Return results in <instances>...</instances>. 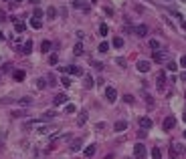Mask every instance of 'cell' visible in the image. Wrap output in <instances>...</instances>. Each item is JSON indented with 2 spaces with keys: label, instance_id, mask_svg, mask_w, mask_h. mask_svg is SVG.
Segmentation results:
<instances>
[{
  "label": "cell",
  "instance_id": "6da1fadb",
  "mask_svg": "<svg viewBox=\"0 0 186 159\" xmlns=\"http://www.w3.org/2000/svg\"><path fill=\"white\" fill-rule=\"evenodd\" d=\"M61 73L65 75V73H69V75H83V69L81 67H75V65H71V67H61Z\"/></svg>",
  "mask_w": 186,
  "mask_h": 159
},
{
  "label": "cell",
  "instance_id": "7a4b0ae2",
  "mask_svg": "<svg viewBox=\"0 0 186 159\" xmlns=\"http://www.w3.org/2000/svg\"><path fill=\"white\" fill-rule=\"evenodd\" d=\"M134 155L138 159L146 157V145H144V143H136V145H134Z\"/></svg>",
  "mask_w": 186,
  "mask_h": 159
},
{
  "label": "cell",
  "instance_id": "3957f363",
  "mask_svg": "<svg viewBox=\"0 0 186 159\" xmlns=\"http://www.w3.org/2000/svg\"><path fill=\"white\" fill-rule=\"evenodd\" d=\"M174 125H176V119L170 115V117H166V119H164V123H162V129H164V131H170V129H174Z\"/></svg>",
  "mask_w": 186,
  "mask_h": 159
},
{
  "label": "cell",
  "instance_id": "277c9868",
  "mask_svg": "<svg viewBox=\"0 0 186 159\" xmlns=\"http://www.w3.org/2000/svg\"><path fill=\"white\" fill-rule=\"evenodd\" d=\"M105 99H107L109 103H113V101L117 99V91H115L113 87H107V89H105Z\"/></svg>",
  "mask_w": 186,
  "mask_h": 159
},
{
  "label": "cell",
  "instance_id": "5b68a950",
  "mask_svg": "<svg viewBox=\"0 0 186 159\" xmlns=\"http://www.w3.org/2000/svg\"><path fill=\"white\" fill-rule=\"evenodd\" d=\"M168 59V52L166 50H154V61L156 63H162V61H166Z\"/></svg>",
  "mask_w": 186,
  "mask_h": 159
},
{
  "label": "cell",
  "instance_id": "8992f818",
  "mask_svg": "<svg viewBox=\"0 0 186 159\" xmlns=\"http://www.w3.org/2000/svg\"><path fill=\"white\" fill-rule=\"evenodd\" d=\"M150 67H152L150 61H138V71H140V73H148Z\"/></svg>",
  "mask_w": 186,
  "mask_h": 159
},
{
  "label": "cell",
  "instance_id": "52a82bcc",
  "mask_svg": "<svg viewBox=\"0 0 186 159\" xmlns=\"http://www.w3.org/2000/svg\"><path fill=\"white\" fill-rule=\"evenodd\" d=\"M138 125L142 127V129H150V127H152V119H148V117H140Z\"/></svg>",
  "mask_w": 186,
  "mask_h": 159
},
{
  "label": "cell",
  "instance_id": "ba28073f",
  "mask_svg": "<svg viewBox=\"0 0 186 159\" xmlns=\"http://www.w3.org/2000/svg\"><path fill=\"white\" fill-rule=\"evenodd\" d=\"M158 89H160V91H162V89H164V87H166V73H164V71H160V75H158Z\"/></svg>",
  "mask_w": 186,
  "mask_h": 159
},
{
  "label": "cell",
  "instance_id": "9c48e42d",
  "mask_svg": "<svg viewBox=\"0 0 186 159\" xmlns=\"http://www.w3.org/2000/svg\"><path fill=\"white\" fill-rule=\"evenodd\" d=\"M12 79L16 81V83H20V81H24V71H22V69H16V71L12 73Z\"/></svg>",
  "mask_w": 186,
  "mask_h": 159
},
{
  "label": "cell",
  "instance_id": "30bf717a",
  "mask_svg": "<svg viewBox=\"0 0 186 159\" xmlns=\"http://www.w3.org/2000/svg\"><path fill=\"white\" fill-rule=\"evenodd\" d=\"M55 105H65L67 103V95H63V93H59V95H55Z\"/></svg>",
  "mask_w": 186,
  "mask_h": 159
},
{
  "label": "cell",
  "instance_id": "8fae6325",
  "mask_svg": "<svg viewBox=\"0 0 186 159\" xmlns=\"http://www.w3.org/2000/svg\"><path fill=\"white\" fill-rule=\"evenodd\" d=\"M128 129V123L126 121H117L115 125H113V131H117V133H121V131H126Z\"/></svg>",
  "mask_w": 186,
  "mask_h": 159
},
{
  "label": "cell",
  "instance_id": "7c38bea8",
  "mask_svg": "<svg viewBox=\"0 0 186 159\" xmlns=\"http://www.w3.org/2000/svg\"><path fill=\"white\" fill-rule=\"evenodd\" d=\"M31 52H33V40H26L22 46V54H31Z\"/></svg>",
  "mask_w": 186,
  "mask_h": 159
},
{
  "label": "cell",
  "instance_id": "4fadbf2b",
  "mask_svg": "<svg viewBox=\"0 0 186 159\" xmlns=\"http://www.w3.org/2000/svg\"><path fill=\"white\" fill-rule=\"evenodd\" d=\"M31 26H33V28H41V26H43V20L37 18V16H33V18H31Z\"/></svg>",
  "mask_w": 186,
  "mask_h": 159
},
{
  "label": "cell",
  "instance_id": "5bb4252c",
  "mask_svg": "<svg viewBox=\"0 0 186 159\" xmlns=\"http://www.w3.org/2000/svg\"><path fill=\"white\" fill-rule=\"evenodd\" d=\"M136 34H138V36H146V34H148V28H146L144 24H140V26H136Z\"/></svg>",
  "mask_w": 186,
  "mask_h": 159
},
{
  "label": "cell",
  "instance_id": "9a60e30c",
  "mask_svg": "<svg viewBox=\"0 0 186 159\" xmlns=\"http://www.w3.org/2000/svg\"><path fill=\"white\" fill-rule=\"evenodd\" d=\"M83 153H85V157H93L95 155V145H87Z\"/></svg>",
  "mask_w": 186,
  "mask_h": 159
},
{
  "label": "cell",
  "instance_id": "2e32d148",
  "mask_svg": "<svg viewBox=\"0 0 186 159\" xmlns=\"http://www.w3.org/2000/svg\"><path fill=\"white\" fill-rule=\"evenodd\" d=\"M152 159H162V149L160 147H154L152 149Z\"/></svg>",
  "mask_w": 186,
  "mask_h": 159
},
{
  "label": "cell",
  "instance_id": "e0dca14e",
  "mask_svg": "<svg viewBox=\"0 0 186 159\" xmlns=\"http://www.w3.org/2000/svg\"><path fill=\"white\" fill-rule=\"evenodd\" d=\"M53 48V44H51V40H43V44H41V50L43 52H49Z\"/></svg>",
  "mask_w": 186,
  "mask_h": 159
},
{
  "label": "cell",
  "instance_id": "ac0fdd59",
  "mask_svg": "<svg viewBox=\"0 0 186 159\" xmlns=\"http://www.w3.org/2000/svg\"><path fill=\"white\" fill-rule=\"evenodd\" d=\"M113 46H115V48H121V46H124V39H121V36H113Z\"/></svg>",
  "mask_w": 186,
  "mask_h": 159
},
{
  "label": "cell",
  "instance_id": "d6986e66",
  "mask_svg": "<svg viewBox=\"0 0 186 159\" xmlns=\"http://www.w3.org/2000/svg\"><path fill=\"white\" fill-rule=\"evenodd\" d=\"M49 63H51V65H57V63H59V56H57V52H51V54H49Z\"/></svg>",
  "mask_w": 186,
  "mask_h": 159
},
{
  "label": "cell",
  "instance_id": "ffe728a7",
  "mask_svg": "<svg viewBox=\"0 0 186 159\" xmlns=\"http://www.w3.org/2000/svg\"><path fill=\"white\" fill-rule=\"evenodd\" d=\"M31 103H33L31 97H22V99H18V105H24V107H26V105H31Z\"/></svg>",
  "mask_w": 186,
  "mask_h": 159
},
{
  "label": "cell",
  "instance_id": "44dd1931",
  "mask_svg": "<svg viewBox=\"0 0 186 159\" xmlns=\"http://www.w3.org/2000/svg\"><path fill=\"white\" fill-rule=\"evenodd\" d=\"M79 149H81V139H75L71 145V151H79Z\"/></svg>",
  "mask_w": 186,
  "mask_h": 159
},
{
  "label": "cell",
  "instance_id": "7402d4cb",
  "mask_svg": "<svg viewBox=\"0 0 186 159\" xmlns=\"http://www.w3.org/2000/svg\"><path fill=\"white\" fill-rule=\"evenodd\" d=\"M93 85H95V81H93V77H89V75H85V87H87V89H91Z\"/></svg>",
  "mask_w": 186,
  "mask_h": 159
},
{
  "label": "cell",
  "instance_id": "603a6c76",
  "mask_svg": "<svg viewBox=\"0 0 186 159\" xmlns=\"http://www.w3.org/2000/svg\"><path fill=\"white\" fill-rule=\"evenodd\" d=\"M170 157H172V159L178 157V149H176V145H174V143L170 145Z\"/></svg>",
  "mask_w": 186,
  "mask_h": 159
},
{
  "label": "cell",
  "instance_id": "cb8c5ba5",
  "mask_svg": "<svg viewBox=\"0 0 186 159\" xmlns=\"http://www.w3.org/2000/svg\"><path fill=\"white\" fill-rule=\"evenodd\" d=\"M14 28H16V32H24V24H22L20 20H16V22H14Z\"/></svg>",
  "mask_w": 186,
  "mask_h": 159
},
{
  "label": "cell",
  "instance_id": "d4e9b609",
  "mask_svg": "<svg viewBox=\"0 0 186 159\" xmlns=\"http://www.w3.org/2000/svg\"><path fill=\"white\" fill-rule=\"evenodd\" d=\"M107 32H109L107 24H101V26H99V34H101V36H107Z\"/></svg>",
  "mask_w": 186,
  "mask_h": 159
},
{
  "label": "cell",
  "instance_id": "484cf974",
  "mask_svg": "<svg viewBox=\"0 0 186 159\" xmlns=\"http://www.w3.org/2000/svg\"><path fill=\"white\" fill-rule=\"evenodd\" d=\"M85 121H87V113H85V111H81V115H79V119H77V123H79V125H83Z\"/></svg>",
  "mask_w": 186,
  "mask_h": 159
},
{
  "label": "cell",
  "instance_id": "4316f807",
  "mask_svg": "<svg viewBox=\"0 0 186 159\" xmlns=\"http://www.w3.org/2000/svg\"><path fill=\"white\" fill-rule=\"evenodd\" d=\"M55 14H57L55 6H49V10H46V16H49V18H55Z\"/></svg>",
  "mask_w": 186,
  "mask_h": 159
},
{
  "label": "cell",
  "instance_id": "83f0119b",
  "mask_svg": "<svg viewBox=\"0 0 186 159\" xmlns=\"http://www.w3.org/2000/svg\"><path fill=\"white\" fill-rule=\"evenodd\" d=\"M150 48H152V50H158V48H160V42H158V40H150Z\"/></svg>",
  "mask_w": 186,
  "mask_h": 159
},
{
  "label": "cell",
  "instance_id": "f1b7e54d",
  "mask_svg": "<svg viewBox=\"0 0 186 159\" xmlns=\"http://www.w3.org/2000/svg\"><path fill=\"white\" fill-rule=\"evenodd\" d=\"M107 50H109V44L107 42H101L99 44V52H107Z\"/></svg>",
  "mask_w": 186,
  "mask_h": 159
},
{
  "label": "cell",
  "instance_id": "f546056e",
  "mask_svg": "<svg viewBox=\"0 0 186 159\" xmlns=\"http://www.w3.org/2000/svg\"><path fill=\"white\" fill-rule=\"evenodd\" d=\"M61 83H63V87H69V85H71V79L63 75V79H61Z\"/></svg>",
  "mask_w": 186,
  "mask_h": 159
},
{
  "label": "cell",
  "instance_id": "4dcf8cb0",
  "mask_svg": "<svg viewBox=\"0 0 186 159\" xmlns=\"http://www.w3.org/2000/svg\"><path fill=\"white\" fill-rule=\"evenodd\" d=\"M37 87H39V89H45V87H46V81L45 79H39V81H37Z\"/></svg>",
  "mask_w": 186,
  "mask_h": 159
},
{
  "label": "cell",
  "instance_id": "1f68e13d",
  "mask_svg": "<svg viewBox=\"0 0 186 159\" xmlns=\"http://www.w3.org/2000/svg\"><path fill=\"white\" fill-rule=\"evenodd\" d=\"M124 101H126V103H128V105H132V103H134V97H132V95H130V93H128V95H126V97H124Z\"/></svg>",
  "mask_w": 186,
  "mask_h": 159
},
{
  "label": "cell",
  "instance_id": "d6a6232c",
  "mask_svg": "<svg viewBox=\"0 0 186 159\" xmlns=\"http://www.w3.org/2000/svg\"><path fill=\"white\" fill-rule=\"evenodd\" d=\"M73 52H75V54H81V52H83V46H81V44H75V50H73Z\"/></svg>",
  "mask_w": 186,
  "mask_h": 159
},
{
  "label": "cell",
  "instance_id": "836d02e7",
  "mask_svg": "<svg viewBox=\"0 0 186 159\" xmlns=\"http://www.w3.org/2000/svg\"><path fill=\"white\" fill-rule=\"evenodd\" d=\"M176 69H178V65H176V63H172V61H170V63H168V71H176Z\"/></svg>",
  "mask_w": 186,
  "mask_h": 159
},
{
  "label": "cell",
  "instance_id": "e575fe53",
  "mask_svg": "<svg viewBox=\"0 0 186 159\" xmlns=\"http://www.w3.org/2000/svg\"><path fill=\"white\" fill-rule=\"evenodd\" d=\"M65 111H67V113H75V105H71V103H69V105L65 107Z\"/></svg>",
  "mask_w": 186,
  "mask_h": 159
},
{
  "label": "cell",
  "instance_id": "d590c367",
  "mask_svg": "<svg viewBox=\"0 0 186 159\" xmlns=\"http://www.w3.org/2000/svg\"><path fill=\"white\" fill-rule=\"evenodd\" d=\"M51 117H55V111H46L45 115H43V119H51Z\"/></svg>",
  "mask_w": 186,
  "mask_h": 159
},
{
  "label": "cell",
  "instance_id": "8d00e7d4",
  "mask_svg": "<svg viewBox=\"0 0 186 159\" xmlns=\"http://www.w3.org/2000/svg\"><path fill=\"white\" fill-rule=\"evenodd\" d=\"M146 103H148V105H150V107H152V105H154V99H152V95H146Z\"/></svg>",
  "mask_w": 186,
  "mask_h": 159
},
{
  "label": "cell",
  "instance_id": "74e56055",
  "mask_svg": "<svg viewBox=\"0 0 186 159\" xmlns=\"http://www.w3.org/2000/svg\"><path fill=\"white\" fill-rule=\"evenodd\" d=\"M55 83H57V81H55V77H53V75H49V83H46V85H49V87H53Z\"/></svg>",
  "mask_w": 186,
  "mask_h": 159
},
{
  "label": "cell",
  "instance_id": "f35d334b",
  "mask_svg": "<svg viewBox=\"0 0 186 159\" xmlns=\"http://www.w3.org/2000/svg\"><path fill=\"white\" fill-rule=\"evenodd\" d=\"M35 16H37V18H41V16H43V10H39V8H37V10H35Z\"/></svg>",
  "mask_w": 186,
  "mask_h": 159
},
{
  "label": "cell",
  "instance_id": "ab89813d",
  "mask_svg": "<svg viewBox=\"0 0 186 159\" xmlns=\"http://www.w3.org/2000/svg\"><path fill=\"white\" fill-rule=\"evenodd\" d=\"M180 65H182V67H184V69H186V54H184V56H182V59H180Z\"/></svg>",
  "mask_w": 186,
  "mask_h": 159
},
{
  "label": "cell",
  "instance_id": "60d3db41",
  "mask_svg": "<svg viewBox=\"0 0 186 159\" xmlns=\"http://www.w3.org/2000/svg\"><path fill=\"white\" fill-rule=\"evenodd\" d=\"M180 79H182V81H186V71L182 73V75H180Z\"/></svg>",
  "mask_w": 186,
  "mask_h": 159
},
{
  "label": "cell",
  "instance_id": "b9f144b4",
  "mask_svg": "<svg viewBox=\"0 0 186 159\" xmlns=\"http://www.w3.org/2000/svg\"><path fill=\"white\" fill-rule=\"evenodd\" d=\"M4 18H6V16H4V12H0V20H4Z\"/></svg>",
  "mask_w": 186,
  "mask_h": 159
},
{
  "label": "cell",
  "instance_id": "7bdbcfd3",
  "mask_svg": "<svg viewBox=\"0 0 186 159\" xmlns=\"http://www.w3.org/2000/svg\"><path fill=\"white\" fill-rule=\"evenodd\" d=\"M103 159H113V155H105V157H103Z\"/></svg>",
  "mask_w": 186,
  "mask_h": 159
},
{
  "label": "cell",
  "instance_id": "ee69618b",
  "mask_svg": "<svg viewBox=\"0 0 186 159\" xmlns=\"http://www.w3.org/2000/svg\"><path fill=\"white\" fill-rule=\"evenodd\" d=\"M2 39H4V34H2V32H0V40H2Z\"/></svg>",
  "mask_w": 186,
  "mask_h": 159
},
{
  "label": "cell",
  "instance_id": "f6af8a7d",
  "mask_svg": "<svg viewBox=\"0 0 186 159\" xmlns=\"http://www.w3.org/2000/svg\"><path fill=\"white\" fill-rule=\"evenodd\" d=\"M184 121H186V109H184Z\"/></svg>",
  "mask_w": 186,
  "mask_h": 159
},
{
  "label": "cell",
  "instance_id": "bcb514c9",
  "mask_svg": "<svg viewBox=\"0 0 186 159\" xmlns=\"http://www.w3.org/2000/svg\"><path fill=\"white\" fill-rule=\"evenodd\" d=\"M184 139H186V131H184Z\"/></svg>",
  "mask_w": 186,
  "mask_h": 159
},
{
  "label": "cell",
  "instance_id": "7dc6e473",
  "mask_svg": "<svg viewBox=\"0 0 186 159\" xmlns=\"http://www.w3.org/2000/svg\"><path fill=\"white\" fill-rule=\"evenodd\" d=\"M16 2H22V0H16Z\"/></svg>",
  "mask_w": 186,
  "mask_h": 159
},
{
  "label": "cell",
  "instance_id": "c3c4849f",
  "mask_svg": "<svg viewBox=\"0 0 186 159\" xmlns=\"http://www.w3.org/2000/svg\"><path fill=\"white\" fill-rule=\"evenodd\" d=\"M93 2H97V0H93Z\"/></svg>",
  "mask_w": 186,
  "mask_h": 159
},
{
  "label": "cell",
  "instance_id": "681fc988",
  "mask_svg": "<svg viewBox=\"0 0 186 159\" xmlns=\"http://www.w3.org/2000/svg\"><path fill=\"white\" fill-rule=\"evenodd\" d=\"M184 95H186V93H184Z\"/></svg>",
  "mask_w": 186,
  "mask_h": 159
}]
</instances>
